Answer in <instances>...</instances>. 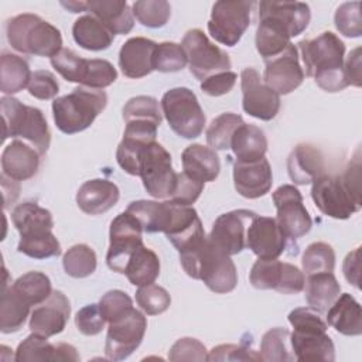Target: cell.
<instances>
[{
    "mask_svg": "<svg viewBox=\"0 0 362 362\" xmlns=\"http://www.w3.org/2000/svg\"><path fill=\"white\" fill-rule=\"evenodd\" d=\"M311 198L315 206L327 216L348 219L361 209V157L354 160L339 175L321 174L311 182Z\"/></svg>",
    "mask_w": 362,
    "mask_h": 362,
    "instance_id": "cell-1",
    "label": "cell"
},
{
    "mask_svg": "<svg viewBox=\"0 0 362 362\" xmlns=\"http://www.w3.org/2000/svg\"><path fill=\"white\" fill-rule=\"evenodd\" d=\"M307 76L327 92L345 89L348 81L344 72L345 44L331 31H324L315 38L298 42Z\"/></svg>",
    "mask_w": 362,
    "mask_h": 362,
    "instance_id": "cell-2",
    "label": "cell"
},
{
    "mask_svg": "<svg viewBox=\"0 0 362 362\" xmlns=\"http://www.w3.org/2000/svg\"><path fill=\"white\" fill-rule=\"evenodd\" d=\"M180 262L189 277L202 280L214 293H229L238 284V270L233 260L215 247L208 238L199 246L180 253Z\"/></svg>",
    "mask_w": 362,
    "mask_h": 362,
    "instance_id": "cell-3",
    "label": "cell"
},
{
    "mask_svg": "<svg viewBox=\"0 0 362 362\" xmlns=\"http://www.w3.org/2000/svg\"><path fill=\"white\" fill-rule=\"evenodd\" d=\"M293 334L290 345L294 358L300 362H332L335 361V346L327 334V324L320 313L310 307L294 308L288 314Z\"/></svg>",
    "mask_w": 362,
    "mask_h": 362,
    "instance_id": "cell-4",
    "label": "cell"
},
{
    "mask_svg": "<svg viewBox=\"0 0 362 362\" xmlns=\"http://www.w3.org/2000/svg\"><path fill=\"white\" fill-rule=\"evenodd\" d=\"M7 41L21 54L55 57L62 49L61 31L37 14L23 13L7 21Z\"/></svg>",
    "mask_w": 362,
    "mask_h": 362,
    "instance_id": "cell-5",
    "label": "cell"
},
{
    "mask_svg": "<svg viewBox=\"0 0 362 362\" xmlns=\"http://www.w3.org/2000/svg\"><path fill=\"white\" fill-rule=\"evenodd\" d=\"M0 112L3 119V140L8 137L23 139V141L34 147L40 156L48 151L51 132L38 107L24 105L13 96H3L0 99Z\"/></svg>",
    "mask_w": 362,
    "mask_h": 362,
    "instance_id": "cell-6",
    "label": "cell"
},
{
    "mask_svg": "<svg viewBox=\"0 0 362 362\" xmlns=\"http://www.w3.org/2000/svg\"><path fill=\"white\" fill-rule=\"evenodd\" d=\"M106 105L107 95L105 90L79 85L71 93L54 99V122L65 134L79 133L93 123Z\"/></svg>",
    "mask_w": 362,
    "mask_h": 362,
    "instance_id": "cell-7",
    "label": "cell"
},
{
    "mask_svg": "<svg viewBox=\"0 0 362 362\" xmlns=\"http://www.w3.org/2000/svg\"><path fill=\"white\" fill-rule=\"evenodd\" d=\"M161 110L174 133L184 139L201 136L206 117L195 93L184 86L167 90L161 98Z\"/></svg>",
    "mask_w": 362,
    "mask_h": 362,
    "instance_id": "cell-8",
    "label": "cell"
},
{
    "mask_svg": "<svg viewBox=\"0 0 362 362\" xmlns=\"http://www.w3.org/2000/svg\"><path fill=\"white\" fill-rule=\"evenodd\" d=\"M181 45L185 51L191 74L201 82L214 74L230 71L232 62L229 55L211 42L202 30H188Z\"/></svg>",
    "mask_w": 362,
    "mask_h": 362,
    "instance_id": "cell-9",
    "label": "cell"
},
{
    "mask_svg": "<svg viewBox=\"0 0 362 362\" xmlns=\"http://www.w3.org/2000/svg\"><path fill=\"white\" fill-rule=\"evenodd\" d=\"M139 177L146 191L157 199L170 198L177 173L173 170L171 154L157 141L147 144L140 156Z\"/></svg>",
    "mask_w": 362,
    "mask_h": 362,
    "instance_id": "cell-10",
    "label": "cell"
},
{
    "mask_svg": "<svg viewBox=\"0 0 362 362\" xmlns=\"http://www.w3.org/2000/svg\"><path fill=\"white\" fill-rule=\"evenodd\" d=\"M252 6V1L245 0L216 1L208 21L211 37L226 47L236 45L250 24Z\"/></svg>",
    "mask_w": 362,
    "mask_h": 362,
    "instance_id": "cell-11",
    "label": "cell"
},
{
    "mask_svg": "<svg viewBox=\"0 0 362 362\" xmlns=\"http://www.w3.org/2000/svg\"><path fill=\"white\" fill-rule=\"evenodd\" d=\"M257 290H276L281 294H297L304 290V273L294 264L277 259H257L249 274Z\"/></svg>",
    "mask_w": 362,
    "mask_h": 362,
    "instance_id": "cell-12",
    "label": "cell"
},
{
    "mask_svg": "<svg viewBox=\"0 0 362 362\" xmlns=\"http://www.w3.org/2000/svg\"><path fill=\"white\" fill-rule=\"evenodd\" d=\"M147 329V318L134 307L119 320L109 322L105 354L110 361L129 358L141 344Z\"/></svg>",
    "mask_w": 362,
    "mask_h": 362,
    "instance_id": "cell-13",
    "label": "cell"
},
{
    "mask_svg": "<svg viewBox=\"0 0 362 362\" xmlns=\"http://www.w3.org/2000/svg\"><path fill=\"white\" fill-rule=\"evenodd\" d=\"M141 232L143 228L140 222L127 211L119 214L112 221L109 230L110 243L106 255V263L110 270L124 273L132 253L143 245Z\"/></svg>",
    "mask_w": 362,
    "mask_h": 362,
    "instance_id": "cell-14",
    "label": "cell"
},
{
    "mask_svg": "<svg viewBox=\"0 0 362 362\" xmlns=\"http://www.w3.org/2000/svg\"><path fill=\"white\" fill-rule=\"evenodd\" d=\"M273 202L277 211L276 221L287 239L296 240L310 232L313 221L303 204L300 191L294 185H280L273 192Z\"/></svg>",
    "mask_w": 362,
    "mask_h": 362,
    "instance_id": "cell-15",
    "label": "cell"
},
{
    "mask_svg": "<svg viewBox=\"0 0 362 362\" xmlns=\"http://www.w3.org/2000/svg\"><path fill=\"white\" fill-rule=\"evenodd\" d=\"M242 86V107L243 110L256 119L272 120L277 116L280 109V95L269 88L260 74L249 66L240 74Z\"/></svg>",
    "mask_w": 362,
    "mask_h": 362,
    "instance_id": "cell-16",
    "label": "cell"
},
{
    "mask_svg": "<svg viewBox=\"0 0 362 362\" xmlns=\"http://www.w3.org/2000/svg\"><path fill=\"white\" fill-rule=\"evenodd\" d=\"M249 209H233L219 215L211 229L208 240L226 255H238L246 247V232L256 216Z\"/></svg>",
    "mask_w": 362,
    "mask_h": 362,
    "instance_id": "cell-17",
    "label": "cell"
},
{
    "mask_svg": "<svg viewBox=\"0 0 362 362\" xmlns=\"http://www.w3.org/2000/svg\"><path fill=\"white\" fill-rule=\"evenodd\" d=\"M264 83L277 95H288L304 81V71L298 62V51L291 42L283 52L264 61Z\"/></svg>",
    "mask_w": 362,
    "mask_h": 362,
    "instance_id": "cell-18",
    "label": "cell"
},
{
    "mask_svg": "<svg viewBox=\"0 0 362 362\" xmlns=\"http://www.w3.org/2000/svg\"><path fill=\"white\" fill-rule=\"evenodd\" d=\"M69 314L71 304L68 297L62 291L54 290L45 301L31 311L28 327L31 332L49 338L64 331Z\"/></svg>",
    "mask_w": 362,
    "mask_h": 362,
    "instance_id": "cell-19",
    "label": "cell"
},
{
    "mask_svg": "<svg viewBox=\"0 0 362 362\" xmlns=\"http://www.w3.org/2000/svg\"><path fill=\"white\" fill-rule=\"evenodd\" d=\"M287 238L276 218L256 215L246 232V247L259 259H277L286 249Z\"/></svg>",
    "mask_w": 362,
    "mask_h": 362,
    "instance_id": "cell-20",
    "label": "cell"
},
{
    "mask_svg": "<svg viewBox=\"0 0 362 362\" xmlns=\"http://www.w3.org/2000/svg\"><path fill=\"white\" fill-rule=\"evenodd\" d=\"M235 189L245 198L256 199L266 195L273 184L272 167L266 157L250 163L233 164Z\"/></svg>",
    "mask_w": 362,
    "mask_h": 362,
    "instance_id": "cell-21",
    "label": "cell"
},
{
    "mask_svg": "<svg viewBox=\"0 0 362 362\" xmlns=\"http://www.w3.org/2000/svg\"><path fill=\"white\" fill-rule=\"evenodd\" d=\"M14 361H79V355L71 344H51L47 337L31 332V335L18 344Z\"/></svg>",
    "mask_w": 362,
    "mask_h": 362,
    "instance_id": "cell-22",
    "label": "cell"
},
{
    "mask_svg": "<svg viewBox=\"0 0 362 362\" xmlns=\"http://www.w3.org/2000/svg\"><path fill=\"white\" fill-rule=\"evenodd\" d=\"M156 42L144 37L129 38L119 51V66L127 78H143L154 71Z\"/></svg>",
    "mask_w": 362,
    "mask_h": 362,
    "instance_id": "cell-23",
    "label": "cell"
},
{
    "mask_svg": "<svg viewBox=\"0 0 362 362\" xmlns=\"http://www.w3.org/2000/svg\"><path fill=\"white\" fill-rule=\"evenodd\" d=\"M38 167V151L23 140L11 141L1 153V174L11 180L25 181L37 174Z\"/></svg>",
    "mask_w": 362,
    "mask_h": 362,
    "instance_id": "cell-24",
    "label": "cell"
},
{
    "mask_svg": "<svg viewBox=\"0 0 362 362\" xmlns=\"http://www.w3.org/2000/svg\"><path fill=\"white\" fill-rule=\"evenodd\" d=\"M120 197L117 185L105 178L83 182L76 192L79 209L88 215H100L113 208Z\"/></svg>",
    "mask_w": 362,
    "mask_h": 362,
    "instance_id": "cell-25",
    "label": "cell"
},
{
    "mask_svg": "<svg viewBox=\"0 0 362 362\" xmlns=\"http://www.w3.org/2000/svg\"><path fill=\"white\" fill-rule=\"evenodd\" d=\"M287 171L294 184H311L317 177L325 173L324 156L320 148L313 144H298L287 158Z\"/></svg>",
    "mask_w": 362,
    "mask_h": 362,
    "instance_id": "cell-26",
    "label": "cell"
},
{
    "mask_svg": "<svg viewBox=\"0 0 362 362\" xmlns=\"http://www.w3.org/2000/svg\"><path fill=\"white\" fill-rule=\"evenodd\" d=\"M184 173L201 182H211L219 175L221 161L214 148L204 144H191L181 154Z\"/></svg>",
    "mask_w": 362,
    "mask_h": 362,
    "instance_id": "cell-27",
    "label": "cell"
},
{
    "mask_svg": "<svg viewBox=\"0 0 362 362\" xmlns=\"http://www.w3.org/2000/svg\"><path fill=\"white\" fill-rule=\"evenodd\" d=\"M86 11L113 34H127L134 25L133 11L123 0H90L86 1Z\"/></svg>",
    "mask_w": 362,
    "mask_h": 362,
    "instance_id": "cell-28",
    "label": "cell"
},
{
    "mask_svg": "<svg viewBox=\"0 0 362 362\" xmlns=\"http://www.w3.org/2000/svg\"><path fill=\"white\" fill-rule=\"evenodd\" d=\"M174 201H133L127 206V212H130L141 225L144 232H164L168 229L173 215H174Z\"/></svg>",
    "mask_w": 362,
    "mask_h": 362,
    "instance_id": "cell-29",
    "label": "cell"
},
{
    "mask_svg": "<svg viewBox=\"0 0 362 362\" xmlns=\"http://www.w3.org/2000/svg\"><path fill=\"white\" fill-rule=\"evenodd\" d=\"M328 324L339 334L356 337L362 334L361 304L349 293L338 296L334 304L327 310Z\"/></svg>",
    "mask_w": 362,
    "mask_h": 362,
    "instance_id": "cell-30",
    "label": "cell"
},
{
    "mask_svg": "<svg viewBox=\"0 0 362 362\" xmlns=\"http://www.w3.org/2000/svg\"><path fill=\"white\" fill-rule=\"evenodd\" d=\"M230 150L239 163H250L264 157L267 151V139L264 132L255 124L243 122L232 136Z\"/></svg>",
    "mask_w": 362,
    "mask_h": 362,
    "instance_id": "cell-31",
    "label": "cell"
},
{
    "mask_svg": "<svg viewBox=\"0 0 362 362\" xmlns=\"http://www.w3.org/2000/svg\"><path fill=\"white\" fill-rule=\"evenodd\" d=\"M305 300L317 313H327L341 293V286L334 273H317L307 276Z\"/></svg>",
    "mask_w": 362,
    "mask_h": 362,
    "instance_id": "cell-32",
    "label": "cell"
},
{
    "mask_svg": "<svg viewBox=\"0 0 362 362\" xmlns=\"http://www.w3.org/2000/svg\"><path fill=\"white\" fill-rule=\"evenodd\" d=\"M72 37L79 47L89 51L106 49L115 40V34L92 14H85L75 20L72 25Z\"/></svg>",
    "mask_w": 362,
    "mask_h": 362,
    "instance_id": "cell-33",
    "label": "cell"
},
{
    "mask_svg": "<svg viewBox=\"0 0 362 362\" xmlns=\"http://www.w3.org/2000/svg\"><path fill=\"white\" fill-rule=\"evenodd\" d=\"M31 304L13 287L3 284L0 303V331L10 334L18 331L30 314Z\"/></svg>",
    "mask_w": 362,
    "mask_h": 362,
    "instance_id": "cell-34",
    "label": "cell"
},
{
    "mask_svg": "<svg viewBox=\"0 0 362 362\" xmlns=\"http://www.w3.org/2000/svg\"><path fill=\"white\" fill-rule=\"evenodd\" d=\"M123 274L133 286L153 284L160 274V259L154 250L143 243L132 253Z\"/></svg>",
    "mask_w": 362,
    "mask_h": 362,
    "instance_id": "cell-35",
    "label": "cell"
},
{
    "mask_svg": "<svg viewBox=\"0 0 362 362\" xmlns=\"http://www.w3.org/2000/svg\"><path fill=\"white\" fill-rule=\"evenodd\" d=\"M11 221L20 236L52 230L54 228L51 212L33 201L18 204L11 212Z\"/></svg>",
    "mask_w": 362,
    "mask_h": 362,
    "instance_id": "cell-36",
    "label": "cell"
},
{
    "mask_svg": "<svg viewBox=\"0 0 362 362\" xmlns=\"http://www.w3.org/2000/svg\"><path fill=\"white\" fill-rule=\"evenodd\" d=\"M259 8L281 20L291 33V37L300 35L311 20L310 6L301 1H260Z\"/></svg>",
    "mask_w": 362,
    "mask_h": 362,
    "instance_id": "cell-37",
    "label": "cell"
},
{
    "mask_svg": "<svg viewBox=\"0 0 362 362\" xmlns=\"http://www.w3.org/2000/svg\"><path fill=\"white\" fill-rule=\"evenodd\" d=\"M28 62L16 54L3 52L0 58V90L11 96L28 86L31 79Z\"/></svg>",
    "mask_w": 362,
    "mask_h": 362,
    "instance_id": "cell-38",
    "label": "cell"
},
{
    "mask_svg": "<svg viewBox=\"0 0 362 362\" xmlns=\"http://www.w3.org/2000/svg\"><path fill=\"white\" fill-rule=\"evenodd\" d=\"M17 250L33 259H48L61 255V245L52 230L20 236Z\"/></svg>",
    "mask_w": 362,
    "mask_h": 362,
    "instance_id": "cell-39",
    "label": "cell"
},
{
    "mask_svg": "<svg viewBox=\"0 0 362 362\" xmlns=\"http://www.w3.org/2000/svg\"><path fill=\"white\" fill-rule=\"evenodd\" d=\"M96 264L98 259L95 250L85 243L71 246L62 257L65 273L75 279L90 276L96 270Z\"/></svg>",
    "mask_w": 362,
    "mask_h": 362,
    "instance_id": "cell-40",
    "label": "cell"
},
{
    "mask_svg": "<svg viewBox=\"0 0 362 362\" xmlns=\"http://www.w3.org/2000/svg\"><path fill=\"white\" fill-rule=\"evenodd\" d=\"M243 123L240 115L226 112L215 117L206 129V141L214 150L230 148V140L235 130Z\"/></svg>",
    "mask_w": 362,
    "mask_h": 362,
    "instance_id": "cell-41",
    "label": "cell"
},
{
    "mask_svg": "<svg viewBox=\"0 0 362 362\" xmlns=\"http://www.w3.org/2000/svg\"><path fill=\"white\" fill-rule=\"evenodd\" d=\"M31 305H38L45 301L51 293V280L45 273L41 272H27L20 276L11 284Z\"/></svg>",
    "mask_w": 362,
    "mask_h": 362,
    "instance_id": "cell-42",
    "label": "cell"
},
{
    "mask_svg": "<svg viewBox=\"0 0 362 362\" xmlns=\"http://www.w3.org/2000/svg\"><path fill=\"white\" fill-rule=\"evenodd\" d=\"M305 276L317 273H332L335 267V252L325 242H314L307 246L301 259Z\"/></svg>",
    "mask_w": 362,
    "mask_h": 362,
    "instance_id": "cell-43",
    "label": "cell"
},
{
    "mask_svg": "<svg viewBox=\"0 0 362 362\" xmlns=\"http://www.w3.org/2000/svg\"><path fill=\"white\" fill-rule=\"evenodd\" d=\"M290 331L286 328H272L263 337L260 342V355L263 361L284 362L293 361L294 355L290 354Z\"/></svg>",
    "mask_w": 362,
    "mask_h": 362,
    "instance_id": "cell-44",
    "label": "cell"
},
{
    "mask_svg": "<svg viewBox=\"0 0 362 362\" xmlns=\"http://www.w3.org/2000/svg\"><path fill=\"white\" fill-rule=\"evenodd\" d=\"M51 65L65 81L82 85L88 72L89 59L79 57L69 48H62L51 58Z\"/></svg>",
    "mask_w": 362,
    "mask_h": 362,
    "instance_id": "cell-45",
    "label": "cell"
},
{
    "mask_svg": "<svg viewBox=\"0 0 362 362\" xmlns=\"http://www.w3.org/2000/svg\"><path fill=\"white\" fill-rule=\"evenodd\" d=\"M132 11L144 27L160 28L167 24L171 16V6L165 0H141L133 3Z\"/></svg>",
    "mask_w": 362,
    "mask_h": 362,
    "instance_id": "cell-46",
    "label": "cell"
},
{
    "mask_svg": "<svg viewBox=\"0 0 362 362\" xmlns=\"http://www.w3.org/2000/svg\"><path fill=\"white\" fill-rule=\"evenodd\" d=\"M187 55L181 44L177 42H160L156 45L153 66L160 72H177L187 65Z\"/></svg>",
    "mask_w": 362,
    "mask_h": 362,
    "instance_id": "cell-47",
    "label": "cell"
},
{
    "mask_svg": "<svg viewBox=\"0 0 362 362\" xmlns=\"http://www.w3.org/2000/svg\"><path fill=\"white\" fill-rule=\"evenodd\" d=\"M123 119L124 122L148 120L160 126L161 112H160L157 99L146 95H140L129 99L123 106Z\"/></svg>",
    "mask_w": 362,
    "mask_h": 362,
    "instance_id": "cell-48",
    "label": "cell"
},
{
    "mask_svg": "<svg viewBox=\"0 0 362 362\" xmlns=\"http://www.w3.org/2000/svg\"><path fill=\"white\" fill-rule=\"evenodd\" d=\"M136 301L147 315H157L167 311L171 304V296L164 287L153 283L139 287Z\"/></svg>",
    "mask_w": 362,
    "mask_h": 362,
    "instance_id": "cell-49",
    "label": "cell"
},
{
    "mask_svg": "<svg viewBox=\"0 0 362 362\" xmlns=\"http://www.w3.org/2000/svg\"><path fill=\"white\" fill-rule=\"evenodd\" d=\"M334 23L337 30L349 38H358L362 34L361 23V3L348 1L342 3L334 16Z\"/></svg>",
    "mask_w": 362,
    "mask_h": 362,
    "instance_id": "cell-50",
    "label": "cell"
},
{
    "mask_svg": "<svg viewBox=\"0 0 362 362\" xmlns=\"http://www.w3.org/2000/svg\"><path fill=\"white\" fill-rule=\"evenodd\" d=\"M133 308V301L122 290H110L99 300V310L106 322H113L126 315Z\"/></svg>",
    "mask_w": 362,
    "mask_h": 362,
    "instance_id": "cell-51",
    "label": "cell"
},
{
    "mask_svg": "<svg viewBox=\"0 0 362 362\" xmlns=\"http://www.w3.org/2000/svg\"><path fill=\"white\" fill-rule=\"evenodd\" d=\"M117 79L116 68L106 59H89L88 72L82 86L92 89H103Z\"/></svg>",
    "mask_w": 362,
    "mask_h": 362,
    "instance_id": "cell-52",
    "label": "cell"
},
{
    "mask_svg": "<svg viewBox=\"0 0 362 362\" xmlns=\"http://www.w3.org/2000/svg\"><path fill=\"white\" fill-rule=\"evenodd\" d=\"M168 359L178 362V361H208V351L205 345L195 339V338H180L177 339L170 352H168Z\"/></svg>",
    "mask_w": 362,
    "mask_h": 362,
    "instance_id": "cell-53",
    "label": "cell"
},
{
    "mask_svg": "<svg viewBox=\"0 0 362 362\" xmlns=\"http://www.w3.org/2000/svg\"><path fill=\"white\" fill-rule=\"evenodd\" d=\"M204 191V182L188 177L184 171L177 173L175 185L170 197L171 201L180 205H192Z\"/></svg>",
    "mask_w": 362,
    "mask_h": 362,
    "instance_id": "cell-54",
    "label": "cell"
},
{
    "mask_svg": "<svg viewBox=\"0 0 362 362\" xmlns=\"http://www.w3.org/2000/svg\"><path fill=\"white\" fill-rule=\"evenodd\" d=\"M27 89L31 96L41 100H47L57 96V93L59 92V85L52 72L40 69L31 74V79Z\"/></svg>",
    "mask_w": 362,
    "mask_h": 362,
    "instance_id": "cell-55",
    "label": "cell"
},
{
    "mask_svg": "<svg viewBox=\"0 0 362 362\" xmlns=\"http://www.w3.org/2000/svg\"><path fill=\"white\" fill-rule=\"evenodd\" d=\"M105 324L106 320L99 310V304H88L75 315V325L83 335H98L105 328Z\"/></svg>",
    "mask_w": 362,
    "mask_h": 362,
    "instance_id": "cell-56",
    "label": "cell"
},
{
    "mask_svg": "<svg viewBox=\"0 0 362 362\" xmlns=\"http://www.w3.org/2000/svg\"><path fill=\"white\" fill-rule=\"evenodd\" d=\"M208 361H263L256 351L235 344H222L212 348L208 354Z\"/></svg>",
    "mask_w": 362,
    "mask_h": 362,
    "instance_id": "cell-57",
    "label": "cell"
},
{
    "mask_svg": "<svg viewBox=\"0 0 362 362\" xmlns=\"http://www.w3.org/2000/svg\"><path fill=\"white\" fill-rule=\"evenodd\" d=\"M238 79V75L232 71L218 72L201 82V90L209 96H221L232 90Z\"/></svg>",
    "mask_w": 362,
    "mask_h": 362,
    "instance_id": "cell-58",
    "label": "cell"
},
{
    "mask_svg": "<svg viewBox=\"0 0 362 362\" xmlns=\"http://www.w3.org/2000/svg\"><path fill=\"white\" fill-rule=\"evenodd\" d=\"M344 72L348 81V85L361 86L362 74H361V48L356 47L349 52L346 59L344 61Z\"/></svg>",
    "mask_w": 362,
    "mask_h": 362,
    "instance_id": "cell-59",
    "label": "cell"
},
{
    "mask_svg": "<svg viewBox=\"0 0 362 362\" xmlns=\"http://www.w3.org/2000/svg\"><path fill=\"white\" fill-rule=\"evenodd\" d=\"M342 272L346 281L356 288H359V276H361V247L354 249L346 255L342 264Z\"/></svg>",
    "mask_w": 362,
    "mask_h": 362,
    "instance_id": "cell-60",
    "label": "cell"
},
{
    "mask_svg": "<svg viewBox=\"0 0 362 362\" xmlns=\"http://www.w3.org/2000/svg\"><path fill=\"white\" fill-rule=\"evenodd\" d=\"M1 187H3V197H4V208H8L10 204H13L17 199L20 185H18V181L11 180L1 174Z\"/></svg>",
    "mask_w": 362,
    "mask_h": 362,
    "instance_id": "cell-61",
    "label": "cell"
},
{
    "mask_svg": "<svg viewBox=\"0 0 362 362\" xmlns=\"http://www.w3.org/2000/svg\"><path fill=\"white\" fill-rule=\"evenodd\" d=\"M64 7L71 10V13H79V11H86V1H62L61 3Z\"/></svg>",
    "mask_w": 362,
    "mask_h": 362,
    "instance_id": "cell-62",
    "label": "cell"
}]
</instances>
